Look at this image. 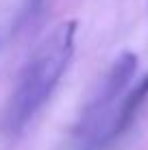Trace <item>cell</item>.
<instances>
[{"label": "cell", "instance_id": "1", "mask_svg": "<svg viewBox=\"0 0 148 150\" xmlns=\"http://www.w3.org/2000/svg\"><path fill=\"white\" fill-rule=\"evenodd\" d=\"M76 22L68 20L55 26L46 35V39L37 46L26 65L18 76L9 102L2 113V128L9 135H18L26 124L35 117L42 107L52 96L59 85L70 59L74 54Z\"/></svg>", "mask_w": 148, "mask_h": 150}, {"label": "cell", "instance_id": "2", "mask_svg": "<svg viewBox=\"0 0 148 150\" xmlns=\"http://www.w3.org/2000/svg\"><path fill=\"white\" fill-rule=\"evenodd\" d=\"M137 72V54L122 52L89 96L74 128L76 150H103L113 142V122L120 102Z\"/></svg>", "mask_w": 148, "mask_h": 150}, {"label": "cell", "instance_id": "3", "mask_svg": "<svg viewBox=\"0 0 148 150\" xmlns=\"http://www.w3.org/2000/svg\"><path fill=\"white\" fill-rule=\"evenodd\" d=\"M146 98H148V74L142 76V79L135 83V87H131V89L126 91V96L122 98L118 115H115V122H113V139H118L122 133L133 124L137 111H140V107L146 102Z\"/></svg>", "mask_w": 148, "mask_h": 150}, {"label": "cell", "instance_id": "4", "mask_svg": "<svg viewBox=\"0 0 148 150\" xmlns=\"http://www.w3.org/2000/svg\"><path fill=\"white\" fill-rule=\"evenodd\" d=\"M44 4H46V0H22L20 11H18V20H15V28L18 30L28 28L37 20V15L42 13Z\"/></svg>", "mask_w": 148, "mask_h": 150}]
</instances>
